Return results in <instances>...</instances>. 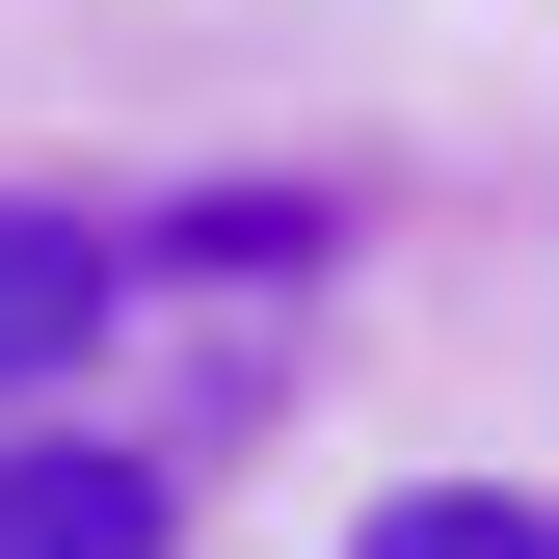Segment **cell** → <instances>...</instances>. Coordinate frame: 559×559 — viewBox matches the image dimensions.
I'll return each instance as SVG.
<instances>
[{
  "label": "cell",
  "mask_w": 559,
  "mask_h": 559,
  "mask_svg": "<svg viewBox=\"0 0 559 559\" xmlns=\"http://www.w3.org/2000/svg\"><path fill=\"white\" fill-rule=\"evenodd\" d=\"M107 294H133V266H107V214H53V187H0V427H27V400H53V373L107 346Z\"/></svg>",
  "instance_id": "6da1fadb"
},
{
  "label": "cell",
  "mask_w": 559,
  "mask_h": 559,
  "mask_svg": "<svg viewBox=\"0 0 559 559\" xmlns=\"http://www.w3.org/2000/svg\"><path fill=\"white\" fill-rule=\"evenodd\" d=\"M0 559H187L160 453H81V427H0Z\"/></svg>",
  "instance_id": "7a4b0ae2"
},
{
  "label": "cell",
  "mask_w": 559,
  "mask_h": 559,
  "mask_svg": "<svg viewBox=\"0 0 559 559\" xmlns=\"http://www.w3.org/2000/svg\"><path fill=\"white\" fill-rule=\"evenodd\" d=\"M346 559H559V533H533V479H400Z\"/></svg>",
  "instance_id": "3957f363"
}]
</instances>
